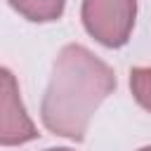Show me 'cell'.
<instances>
[{
  "instance_id": "2",
  "label": "cell",
  "mask_w": 151,
  "mask_h": 151,
  "mask_svg": "<svg viewBox=\"0 0 151 151\" xmlns=\"http://www.w3.org/2000/svg\"><path fill=\"white\" fill-rule=\"evenodd\" d=\"M137 17V0H83V24L87 33L106 47L127 42Z\"/></svg>"
},
{
  "instance_id": "5",
  "label": "cell",
  "mask_w": 151,
  "mask_h": 151,
  "mask_svg": "<svg viewBox=\"0 0 151 151\" xmlns=\"http://www.w3.org/2000/svg\"><path fill=\"white\" fill-rule=\"evenodd\" d=\"M130 87L134 99L151 111V68H132L130 73Z\"/></svg>"
},
{
  "instance_id": "1",
  "label": "cell",
  "mask_w": 151,
  "mask_h": 151,
  "mask_svg": "<svg viewBox=\"0 0 151 151\" xmlns=\"http://www.w3.org/2000/svg\"><path fill=\"white\" fill-rule=\"evenodd\" d=\"M113 68L83 45H66L52 68L40 116L50 132L83 142L97 106L113 92Z\"/></svg>"
},
{
  "instance_id": "7",
  "label": "cell",
  "mask_w": 151,
  "mask_h": 151,
  "mask_svg": "<svg viewBox=\"0 0 151 151\" xmlns=\"http://www.w3.org/2000/svg\"><path fill=\"white\" fill-rule=\"evenodd\" d=\"M139 151H151V146H144V149H139Z\"/></svg>"
},
{
  "instance_id": "6",
  "label": "cell",
  "mask_w": 151,
  "mask_h": 151,
  "mask_svg": "<svg viewBox=\"0 0 151 151\" xmlns=\"http://www.w3.org/2000/svg\"><path fill=\"white\" fill-rule=\"evenodd\" d=\"M47 151H71V149H47Z\"/></svg>"
},
{
  "instance_id": "4",
  "label": "cell",
  "mask_w": 151,
  "mask_h": 151,
  "mask_svg": "<svg viewBox=\"0 0 151 151\" xmlns=\"http://www.w3.org/2000/svg\"><path fill=\"white\" fill-rule=\"evenodd\" d=\"M9 5L31 21H54L61 17L66 0H9Z\"/></svg>"
},
{
  "instance_id": "3",
  "label": "cell",
  "mask_w": 151,
  "mask_h": 151,
  "mask_svg": "<svg viewBox=\"0 0 151 151\" xmlns=\"http://www.w3.org/2000/svg\"><path fill=\"white\" fill-rule=\"evenodd\" d=\"M38 137L35 125L31 123L21 99L14 76L2 68V85H0V142L5 146L24 144Z\"/></svg>"
}]
</instances>
